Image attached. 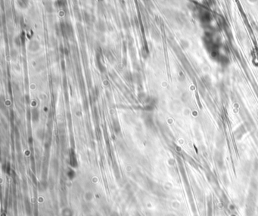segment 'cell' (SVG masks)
<instances>
[{"label": "cell", "mask_w": 258, "mask_h": 216, "mask_svg": "<svg viewBox=\"0 0 258 216\" xmlns=\"http://www.w3.org/2000/svg\"><path fill=\"white\" fill-rule=\"evenodd\" d=\"M168 216H176V215H169Z\"/></svg>", "instance_id": "cell-1"}]
</instances>
